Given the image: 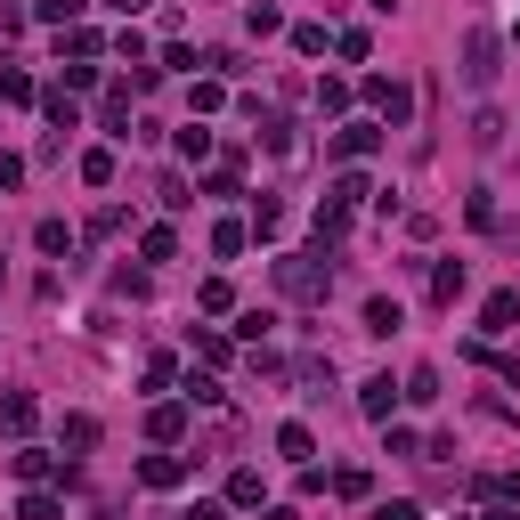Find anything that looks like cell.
Returning <instances> with one entry per match:
<instances>
[{"instance_id": "6da1fadb", "label": "cell", "mask_w": 520, "mask_h": 520, "mask_svg": "<svg viewBox=\"0 0 520 520\" xmlns=\"http://www.w3.org/2000/svg\"><path fill=\"white\" fill-rule=\"evenodd\" d=\"M455 74H464V90H496V74H504V41L488 33V25H472L464 41H455Z\"/></svg>"}, {"instance_id": "7a4b0ae2", "label": "cell", "mask_w": 520, "mask_h": 520, "mask_svg": "<svg viewBox=\"0 0 520 520\" xmlns=\"http://www.w3.org/2000/svg\"><path fill=\"white\" fill-rule=\"evenodd\" d=\"M277 285L293 301H325V293H334V269H325V252H285L277 260Z\"/></svg>"}, {"instance_id": "3957f363", "label": "cell", "mask_w": 520, "mask_h": 520, "mask_svg": "<svg viewBox=\"0 0 520 520\" xmlns=\"http://www.w3.org/2000/svg\"><path fill=\"white\" fill-rule=\"evenodd\" d=\"M374 147H382V122H342L334 139H325V155H334V163H366Z\"/></svg>"}, {"instance_id": "277c9868", "label": "cell", "mask_w": 520, "mask_h": 520, "mask_svg": "<svg viewBox=\"0 0 520 520\" xmlns=\"http://www.w3.org/2000/svg\"><path fill=\"white\" fill-rule=\"evenodd\" d=\"M366 106H374V114H382V122H390V130H399V122H407V106H415V98H407V82H390V74H366Z\"/></svg>"}, {"instance_id": "5b68a950", "label": "cell", "mask_w": 520, "mask_h": 520, "mask_svg": "<svg viewBox=\"0 0 520 520\" xmlns=\"http://www.w3.org/2000/svg\"><path fill=\"white\" fill-rule=\"evenodd\" d=\"M390 407H399V382H390V374H366V382H358V415L390 423Z\"/></svg>"}, {"instance_id": "8992f818", "label": "cell", "mask_w": 520, "mask_h": 520, "mask_svg": "<svg viewBox=\"0 0 520 520\" xmlns=\"http://www.w3.org/2000/svg\"><path fill=\"white\" fill-rule=\"evenodd\" d=\"M512 317H520V285H496L480 309V334H512Z\"/></svg>"}, {"instance_id": "52a82bcc", "label": "cell", "mask_w": 520, "mask_h": 520, "mask_svg": "<svg viewBox=\"0 0 520 520\" xmlns=\"http://www.w3.org/2000/svg\"><path fill=\"white\" fill-rule=\"evenodd\" d=\"M431 301H439V309L464 301V260H439V269H431Z\"/></svg>"}, {"instance_id": "ba28073f", "label": "cell", "mask_w": 520, "mask_h": 520, "mask_svg": "<svg viewBox=\"0 0 520 520\" xmlns=\"http://www.w3.org/2000/svg\"><path fill=\"white\" fill-rule=\"evenodd\" d=\"M139 480H147V488H179V480H187V455H147Z\"/></svg>"}, {"instance_id": "9c48e42d", "label": "cell", "mask_w": 520, "mask_h": 520, "mask_svg": "<svg viewBox=\"0 0 520 520\" xmlns=\"http://www.w3.org/2000/svg\"><path fill=\"white\" fill-rule=\"evenodd\" d=\"M179 431H187V407H179V399H163V407L147 415V439H163V447H171Z\"/></svg>"}, {"instance_id": "30bf717a", "label": "cell", "mask_w": 520, "mask_h": 520, "mask_svg": "<svg viewBox=\"0 0 520 520\" xmlns=\"http://www.w3.org/2000/svg\"><path fill=\"white\" fill-rule=\"evenodd\" d=\"M41 114H49V130H82V106H74V90H49V98H41Z\"/></svg>"}, {"instance_id": "8fae6325", "label": "cell", "mask_w": 520, "mask_h": 520, "mask_svg": "<svg viewBox=\"0 0 520 520\" xmlns=\"http://www.w3.org/2000/svg\"><path fill=\"white\" fill-rule=\"evenodd\" d=\"M472 147H480V155H496V147H504V114H496V106H480V114H472Z\"/></svg>"}, {"instance_id": "7c38bea8", "label": "cell", "mask_w": 520, "mask_h": 520, "mask_svg": "<svg viewBox=\"0 0 520 520\" xmlns=\"http://www.w3.org/2000/svg\"><path fill=\"white\" fill-rule=\"evenodd\" d=\"M277 455H285V464H309V455H317V439H309L301 423H285V431H277Z\"/></svg>"}, {"instance_id": "4fadbf2b", "label": "cell", "mask_w": 520, "mask_h": 520, "mask_svg": "<svg viewBox=\"0 0 520 520\" xmlns=\"http://www.w3.org/2000/svg\"><path fill=\"white\" fill-rule=\"evenodd\" d=\"M0 423H9V431H17V439H25V431H33V399H25V390H17V399H0Z\"/></svg>"}, {"instance_id": "5bb4252c", "label": "cell", "mask_w": 520, "mask_h": 520, "mask_svg": "<svg viewBox=\"0 0 520 520\" xmlns=\"http://www.w3.org/2000/svg\"><path fill=\"white\" fill-rule=\"evenodd\" d=\"M33 244H41V252H74V228H65V220H41Z\"/></svg>"}, {"instance_id": "9a60e30c", "label": "cell", "mask_w": 520, "mask_h": 520, "mask_svg": "<svg viewBox=\"0 0 520 520\" xmlns=\"http://www.w3.org/2000/svg\"><path fill=\"white\" fill-rule=\"evenodd\" d=\"M33 17H41V25H74L82 0H33Z\"/></svg>"}, {"instance_id": "2e32d148", "label": "cell", "mask_w": 520, "mask_h": 520, "mask_svg": "<svg viewBox=\"0 0 520 520\" xmlns=\"http://www.w3.org/2000/svg\"><path fill=\"white\" fill-rule=\"evenodd\" d=\"M366 334H399V301H366Z\"/></svg>"}, {"instance_id": "e0dca14e", "label": "cell", "mask_w": 520, "mask_h": 520, "mask_svg": "<svg viewBox=\"0 0 520 520\" xmlns=\"http://www.w3.org/2000/svg\"><path fill=\"white\" fill-rule=\"evenodd\" d=\"M334 496H350V504H358V496H374V472H358V464H350V472H334Z\"/></svg>"}, {"instance_id": "ac0fdd59", "label": "cell", "mask_w": 520, "mask_h": 520, "mask_svg": "<svg viewBox=\"0 0 520 520\" xmlns=\"http://www.w3.org/2000/svg\"><path fill=\"white\" fill-rule=\"evenodd\" d=\"M244 25H252V33H277V25H285V9H277V0H252Z\"/></svg>"}, {"instance_id": "d6986e66", "label": "cell", "mask_w": 520, "mask_h": 520, "mask_svg": "<svg viewBox=\"0 0 520 520\" xmlns=\"http://www.w3.org/2000/svg\"><path fill=\"white\" fill-rule=\"evenodd\" d=\"M260 139H269V155H293V122L269 114V122H260Z\"/></svg>"}, {"instance_id": "ffe728a7", "label": "cell", "mask_w": 520, "mask_h": 520, "mask_svg": "<svg viewBox=\"0 0 520 520\" xmlns=\"http://www.w3.org/2000/svg\"><path fill=\"white\" fill-rule=\"evenodd\" d=\"M317 114H350V82H317Z\"/></svg>"}, {"instance_id": "44dd1931", "label": "cell", "mask_w": 520, "mask_h": 520, "mask_svg": "<svg viewBox=\"0 0 520 520\" xmlns=\"http://www.w3.org/2000/svg\"><path fill=\"white\" fill-rule=\"evenodd\" d=\"M366 195H374V187H366L358 171H342V179H334V204H350V212H358V204H366Z\"/></svg>"}, {"instance_id": "7402d4cb", "label": "cell", "mask_w": 520, "mask_h": 520, "mask_svg": "<svg viewBox=\"0 0 520 520\" xmlns=\"http://www.w3.org/2000/svg\"><path fill=\"white\" fill-rule=\"evenodd\" d=\"M293 374H301V382H309V399H325V382H334V366H325V358H301V366H293Z\"/></svg>"}, {"instance_id": "603a6c76", "label": "cell", "mask_w": 520, "mask_h": 520, "mask_svg": "<svg viewBox=\"0 0 520 520\" xmlns=\"http://www.w3.org/2000/svg\"><path fill=\"white\" fill-rule=\"evenodd\" d=\"M65 57L90 65V57H98V33H90V25H74V33H65Z\"/></svg>"}, {"instance_id": "cb8c5ba5", "label": "cell", "mask_w": 520, "mask_h": 520, "mask_svg": "<svg viewBox=\"0 0 520 520\" xmlns=\"http://www.w3.org/2000/svg\"><path fill=\"white\" fill-rule=\"evenodd\" d=\"M187 407H220V382L212 374H187Z\"/></svg>"}, {"instance_id": "d4e9b609", "label": "cell", "mask_w": 520, "mask_h": 520, "mask_svg": "<svg viewBox=\"0 0 520 520\" xmlns=\"http://www.w3.org/2000/svg\"><path fill=\"white\" fill-rule=\"evenodd\" d=\"M82 179H90V187H106V179H114V155H106V147H90V155H82Z\"/></svg>"}, {"instance_id": "484cf974", "label": "cell", "mask_w": 520, "mask_h": 520, "mask_svg": "<svg viewBox=\"0 0 520 520\" xmlns=\"http://www.w3.org/2000/svg\"><path fill=\"white\" fill-rule=\"evenodd\" d=\"M212 252H220V260H236V252H244V228H236V220H220V228H212Z\"/></svg>"}, {"instance_id": "4316f807", "label": "cell", "mask_w": 520, "mask_h": 520, "mask_svg": "<svg viewBox=\"0 0 520 520\" xmlns=\"http://www.w3.org/2000/svg\"><path fill=\"white\" fill-rule=\"evenodd\" d=\"M139 252H147V260H171V252H179V236H171V228H147V236H139Z\"/></svg>"}, {"instance_id": "83f0119b", "label": "cell", "mask_w": 520, "mask_h": 520, "mask_svg": "<svg viewBox=\"0 0 520 520\" xmlns=\"http://www.w3.org/2000/svg\"><path fill=\"white\" fill-rule=\"evenodd\" d=\"M407 399H423V407L439 399V374H431V366H415V374H407Z\"/></svg>"}, {"instance_id": "f1b7e54d", "label": "cell", "mask_w": 520, "mask_h": 520, "mask_svg": "<svg viewBox=\"0 0 520 520\" xmlns=\"http://www.w3.org/2000/svg\"><path fill=\"white\" fill-rule=\"evenodd\" d=\"M65 447H98V423L90 415H65Z\"/></svg>"}, {"instance_id": "f546056e", "label": "cell", "mask_w": 520, "mask_h": 520, "mask_svg": "<svg viewBox=\"0 0 520 520\" xmlns=\"http://www.w3.org/2000/svg\"><path fill=\"white\" fill-rule=\"evenodd\" d=\"M228 504H260V472H236L228 480Z\"/></svg>"}, {"instance_id": "4dcf8cb0", "label": "cell", "mask_w": 520, "mask_h": 520, "mask_svg": "<svg viewBox=\"0 0 520 520\" xmlns=\"http://www.w3.org/2000/svg\"><path fill=\"white\" fill-rule=\"evenodd\" d=\"M17 520H65V512H57V496H25V504H17Z\"/></svg>"}, {"instance_id": "1f68e13d", "label": "cell", "mask_w": 520, "mask_h": 520, "mask_svg": "<svg viewBox=\"0 0 520 520\" xmlns=\"http://www.w3.org/2000/svg\"><path fill=\"white\" fill-rule=\"evenodd\" d=\"M374 520H423V504H407V496H390V504H374Z\"/></svg>"}, {"instance_id": "d6a6232c", "label": "cell", "mask_w": 520, "mask_h": 520, "mask_svg": "<svg viewBox=\"0 0 520 520\" xmlns=\"http://www.w3.org/2000/svg\"><path fill=\"white\" fill-rule=\"evenodd\" d=\"M488 496H504V504H520V472H504V480H488Z\"/></svg>"}, {"instance_id": "836d02e7", "label": "cell", "mask_w": 520, "mask_h": 520, "mask_svg": "<svg viewBox=\"0 0 520 520\" xmlns=\"http://www.w3.org/2000/svg\"><path fill=\"white\" fill-rule=\"evenodd\" d=\"M179 520H228V512H220V504H187Z\"/></svg>"}, {"instance_id": "e575fe53", "label": "cell", "mask_w": 520, "mask_h": 520, "mask_svg": "<svg viewBox=\"0 0 520 520\" xmlns=\"http://www.w3.org/2000/svg\"><path fill=\"white\" fill-rule=\"evenodd\" d=\"M480 520H520V512H512V504H488V512H480Z\"/></svg>"}, {"instance_id": "d590c367", "label": "cell", "mask_w": 520, "mask_h": 520, "mask_svg": "<svg viewBox=\"0 0 520 520\" xmlns=\"http://www.w3.org/2000/svg\"><path fill=\"white\" fill-rule=\"evenodd\" d=\"M114 9H122V17H139V9H147V0H114Z\"/></svg>"}, {"instance_id": "8d00e7d4", "label": "cell", "mask_w": 520, "mask_h": 520, "mask_svg": "<svg viewBox=\"0 0 520 520\" xmlns=\"http://www.w3.org/2000/svg\"><path fill=\"white\" fill-rule=\"evenodd\" d=\"M366 9H382V17H390V9H399V0H366Z\"/></svg>"}, {"instance_id": "74e56055", "label": "cell", "mask_w": 520, "mask_h": 520, "mask_svg": "<svg viewBox=\"0 0 520 520\" xmlns=\"http://www.w3.org/2000/svg\"><path fill=\"white\" fill-rule=\"evenodd\" d=\"M512 244H520V228H512Z\"/></svg>"}, {"instance_id": "f35d334b", "label": "cell", "mask_w": 520, "mask_h": 520, "mask_svg": "<svg viewBox=\"0 0 520 520\" xmlns=\"http://www.w3.org/2000/svg\"><path fill=\"white\" fill-rule=\"evenodd\" d=\"M512 41H520V33H512Z\"/></svg>"}]
</instances>
